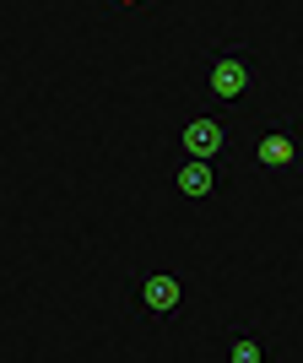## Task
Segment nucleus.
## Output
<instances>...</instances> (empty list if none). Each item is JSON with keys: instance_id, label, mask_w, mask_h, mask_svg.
<instances>
[{"instance_id": "nucleus-1", "label": "nucleus", "mask_w": 303, "mask_h": 363, "mask_svg": "<svg viewBox=\"0 0 303 363\" xmlns=\"http://www.w3.org/2000/svg\"><path fill=\"white\" fill-rule=\"evenodd\" d=\"M260 82V55L255 49H212L206 55V92L217 104H244Z\"/></svg>"}, {"instance_id": "nucleus-2", "label": "nucleus", "mask_w": 303, "mask_h": 363, "mask_svg": "<svg viewBox=\"0 0 303 363\" xmlns=\"http://www.w3.org/2000/svg\"><path fill=\"white\" fill-rule=\"evenodd\" d=\"M130 303L147 325H168V320L184 309V282L173 272H141L130 277Z\"/></svg>"}, {"instance_id": "nucleus-3", "label": "nucleus", "mask_w": 303, "mask_h": 363, "mask_svg": "<svg viewBox=\"0 0 303 363\" xmlns=\"http://www.w3.org/2000/svg\"><path fill=\"white\" fill-rule=\"evenodd\" d=\"M179 147L190 157H227L233 152V120H227V108H195L179 125Z\"/></svg>"}, {"instance_id": "nucleus-4", "label": "nucleus", "mask_w": 303, "mask_h": 363, "mask_svg": "<svg viewBox=\"0 0 303 363\" xmlns=\"http://www.w3.org/2000/svg\"><path fill=\"white\" fill-rule=\"evenodd\" d=\"M255 163L265 174H298L303 168V130L292 120H265V130L255 141Z\"/></svg>"}, {"instance_id": "nucleus-5", "label": "nucleus", "mask_w": 303, "mask_h": 363, "mask_svg": "<svg viewBox=\"0 0 303 363\" xmlns=\"http://www.w3.org/2000/svg\"><path fill=\"white\" fill-rule=\"evenodd\" d=\"M222 157H190L184 152V163L173 168V184H179V196L184 201H212L217 190H222Z\"/></svg>"}, {"instance_id": "nucleus-6", "label": "nucleus", "mask_w": 303, "mask_h": 363, "mask_svg": "<svg viewBox=\"0 0 303 363\" xmlns=\"http://www.w3.org/2000/svg\"><path fill=\"white\" fill-rule=\"evenodd\" d=\"M227 358L233 363H271L276 342L260 336V331H249V325H233V331H227Z\"/></svg>"}, {"instance_id": "nucleus-7", "label": "nucleus", "mask_w": 303, "mask_h": 363, "mask_svg": "<svg viewBox=\"0 0 303 363\" xmlns=\"http://www.w3.org/2000/svg\"><path fill=\"white\" fill-rule=\"evenodd\" d=\"M114 6H147V0H114Z\"/></svg>"}]
</instances>
